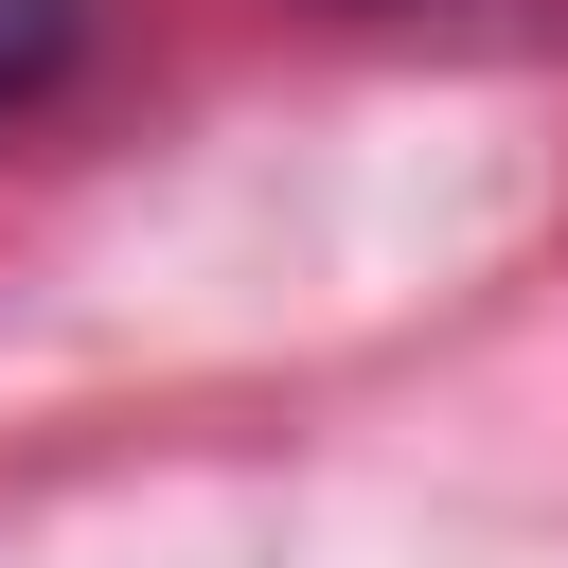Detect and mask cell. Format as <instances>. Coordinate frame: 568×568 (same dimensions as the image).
<instances>
[{
    "instance_id": "1",
    "label": "cell",
    "mask_w": 568,
    "mask_h": 568,
    "mask_svg": "<svg viewBox=\"0 0 568 568\" xmlns=\"http://www.w3.org/2000/svg\"><path fill=\"white\" fill-rule=\"evenodd\" d=\"M71 71V0H0V106H36Z\"/></svg>"
}]
</instances>
